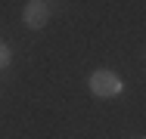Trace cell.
I'll list each match as a JSON object with an SVG mask.
<instances>
[{"label": "cell", "instance_id": "obj_1", "mask_svg": "<svg viewBox=\"0 0 146 139\" xmlns=\"http://www.w3.org/2000/svg\"><path fill=\"white\" fill-rule=\"evenodd\" d=\"M121 90H124V83H121V77L115 71H93L90 74V93L100 96V99H112Z\"/></svg>", "mask_w": 146, "mask_h": 139}, {"label": "cell", "instance_id": "obj_2", "mask_svg": "<svg viewBox=\"0 0 146 139\" xmlns=\"http://www.w3.org/2000/svg\"><path fill=\"white\" fill-rule=\"evenodd\" d=\"M22 22H25V28H31V31L47 28L50 25V6H47V0H28L25 9H22Z\"/></svg>", "mask_w": 146, "mask_h": 139}, {"label": "cell", "instance_id": "obj_3", "mask_svg": "<svg viewBox=\"0 0 146 139\" xmlns=\"http://www.w3.org/2000/svg\"><path fill=\"white\" fill-rule=\"evenodd\" d=\"M9 59H13L9 47H6V43H0V68H6V65H9Z\"/></svg>", "mask_w": 146, "mask_h": 139}, {"label": "cell", "instance_id": "obj_4", "mask_svg": "<svg viewBox=\"0 0 146 139\" xmlns=\"http://www.w3.org/2000/svg\"><path fill=\"white\" fill-rule=\"evenodd\" d=\"M140 139H146V136H140Z\"/></svg>", "mask_w": 146, "mask_h": 139}]
</instances>
